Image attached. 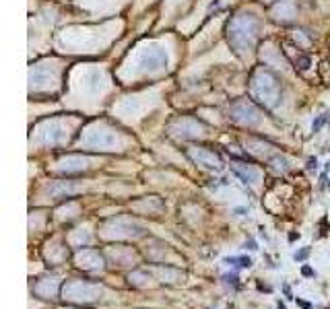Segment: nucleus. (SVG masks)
<instances>
[{
	"label": "nucleus",
	"mask_w": 330,
	"mask_h": 309,
	"mask_svg": "<svg viewBox=\"0 0 330 309\" xmlns=\"http://www.w3.org/2000/svg\"><path fill=\"white\" fill-rule=\"evenodd\" d=\"M277 307H279V309H287V307H285V305H283L281 301H279V305H277Z\"/></svg>",
	"instance_id": "423d86ee"
},
{
	"label": "nucleus",
	"mask_w": 330,
	"mask_h": 309,
	"mask_svg": "<svg viewBox=\"0 0 330 309\" xmlns=\"http://www.w3.org/2000/svg\"><path fill=\"white\" fill-rule=\"evenodd\" d=\"M302 274H304V276H314V270H312V268H309V266H304Z\"/></svg>",
	"instance_id": "7ed1b4c3"
},
{
	"label": "nucleus",
	"mask_w": 330,
	"mask_h": 309,
	"mask_svg": "<svg viewBox=\"0 0 330 309\" xmlns=\"http://www.w3.org/2000/svg\"><path fill=\"white\" fill-rule=\"evenodd\" d=\"M297 305H302L304 309H312V305H309V303H305V301H299V299H297Z\"/></svg>",
	"instance_id": "39448f33"
},
{
	"label": "nucleus",
	"mask_w": 330,
	"mask_h": 309,
	"mask_svg": "<svg viewBox=\"0 0 330 309\" xmlns=\"http://www.w3.org/2000/svg\"><path fill=\"white\" fill-rule=\"evenodd\" d=\"M328 309H330V307H328Z\"/></svg>",
	"instance_id": "0eeeda50"
},
{
	"label": "nucleus",
	"mask_w": 330,
	"mask_h": 309,
	"mask_svg": "<svg viewBox=\"0 0 330 309\" xmlns=\"http://www.w3.org/2000/svg\"><path fill=\"white\" fill-rule=\"evenodd\" d=\"M225 281H227V283H233V285H237V276H235V274H231V276H225Z\"/></svg>",
	"instance_id": "20e7f679"
},
{
	"label": "nucleus",
	"mask_w": 330,
	"mask_h": 309,
	"mask_svg": "<svg viewBox=\"0 0 330 309\" xmlns=\"http://www.w3.org/2000/svg\"><path fill=\"white\" fill-rule=\"evenodd\" d=\"M326 119H328V114H324V116H320V118L316 119V122H314V130H318V128H320V126H322V124L326 122Z\"/></svg>",
	"instance_id": "f257e3e1"
},
{
	"label": "nucleus",
	"mask_w": 330,
	"mask_h": 309,
	"mask_svg": "<svg viewBox=\"0 0 330 309\" xmlns=\"http://www.w3.org/2000/svg\"><path fill=\"white\" fill-rule=\"evenodd\" d=\"M309 254V250H302V252H299V254H295V260H304V258Z\"/></svg>",
	"instance_id": "f03ea898"
}]
</instances>
